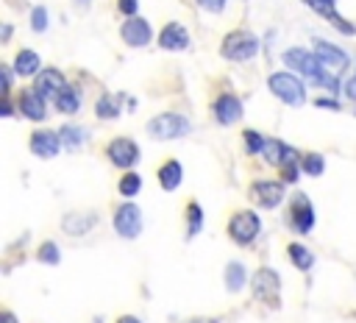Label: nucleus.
Listing matches in <instances>:
<instances>
[{"label": "nucleus", "mask_w": 356, "mask_h": 323, "mask_svg": "<svg viewBox=\"0 0 356 323\" xmlns=\"http://www.w3.org/2000/svg\"><path fill=\"white\" fill-rule=\"evenodd\" d=\"M206 11H211V14H217V11H222L225 8V0H197Z\"/></svg>", "instance_id": "f704fd0d"}, {"label": "nucleus", "mask_w": 356, "mask_h": 323, "mask_svg": "<svg viewBox=\"0 0 356 323\" xmlns=\"http://www.w3.org/2000/svg\"><path fill=\"white\" fill-rule=\"evenodd\" d=\"M314 56H317V61H320L331 75H337V78H339V72H345V70L350 67V56H348L342 47H337V45H331V42H325V39H314Z\"/></svg>", "instance_id": "423d86ee"}, {"label": "nucleus", "mask_w": 356, "mask_h": 323, "mask_svg": "<svg viewBox=\"0 0 356 323\" xmlns=\"http://www.w3.org/2000/svg\"><path fill=\"white\" fill-rule=\"evenodd\" d=\"M267 86H270V92H273L281 103H286V106H300V103L306 100V86H303V81H300L298 75H292V72H273V75L267 78Z\"/></svg>", "instance_id": "f03ea898"}, {"label": "nucleus", "mask_w": 356, "mask_h": 323, "mask_svg": "<svg viewBox=\"0 0 356 323\" xmlns=\"http://www.w3.org/2000/svg\"><path fill=\"white\" fill-rule=\"evenodd\" d=\"M220 53L231 61H248L259 53V39L250 33V31H231L225 39H222V47Z\"/></svg>", "instance_id": "7ed1b4c3"}, {"label": "nucleus", "mask_w": 356, "mask_h": 323, "mask_svg": "<svg viewBox=\"0 0 356 323\" xmlns=\"http://www.w3.org/2000/svg\"><path fill=\"white\" fill-rule=\"evenodd\" d=\"M36 256H39V262H44V265H58V259H61L58 245H56V242H50V239L39 245V253H36Z\"/></svg>", "instance_id": "7c9ffc66"}, {"label": "nucleus", "mask_w": 356, "mask_h": 323, "mask_svg": "<svg viewBox=\"0 0 356 323\" xmlns=\"http://www.w3.org/2000/svg\"><path fill=\"white\" fill-rule=\"evenodd\" d=\"M245 281H248L245 265H242V262H228V267H225V287H228L231 292H239V290L245 287Z\"/></svg>", "instance_id": "412c9836"}, {"label": "nucleus", "mask_w": 356, "mask_h": 323, "mask_svg": "<svg viewBox=\"0 0 356 323\" xmlns=\"http://www.w3.org/2000/svg\"><path fill=\"white\" fill-rule=\"evenodd\" d=\"M106 153H108L111 164H117V167H134L139 162V145L128 136H117Z\"/></svg>", "instance_id": "9d476101"}, {"label": "nucleus", "mask_w": 356, "mask_h": 323, "mask_svg": "<svg viewBox=\"0 0 356 323\" xmlns=\"http://www.w3.org/2000/svg\"><path fill=\"white\" fill-rule=\"evenodd\" d=\"M147 134L156 136V139H164V142L167 139H178V136L189 134V120L184 114L167 111V114H159V117H153L147 123Z\"/></svg>", "instance_id": "39448f33"}, {"label": "nucleus", "mask_w": 356, "mask_h": 323, "mask_svg": "<svg viewBox=\"0 0 356 323\" xmlns=\"http://www.w3.org/2000/svg\"><path fill=\"white\" fill-rule=\"evenodd\" d=\"M181 178H184L181 162L170 159V162H164V164L159 167V184H161V189H167V192L178 189V187H181Z\"/></svg>", "instance_id": "a211bd4d"}, {"label": "nucleus", "mask_w": 356, "mask_h": 323, "mask_svg": "<svg viewBox=\"0 0 356 323\" xmlns=\"http://www.w3.org/2000/svg\"><path fill=\"white\" fill-rule=\"evenodd\" d=\"M286 251H289V259H292V265H295L298 270H309V267L314 265V256H312V251H309L306 245H300V242H292Z\"/></svg>", "instance_id": "5701e85b"}, {"label": "nucleus", "mask_w": 356, "mask_h": 323, "mask_svg": "<svg viewBox=\"0 0 356 323\" xmlns=\"http://www.w3.org/2000/svg\"><path fill=\"white\" fill-rule=\"evenodd\" d=\"M195 323H203V320H195Z\"/></svg>", "instance_id": "37998d69"}, {"label": "nucleus", "mask_w": 356, "mask_h": 323, "mask_svg": "<svg viewBox=\"0 0 356 323\" xmlns=\"http://www.w3.org/2000/svg\"><path fill=\"white\" fill-rule=\"evenodd\" d=\"M0 323H17V317H14V315H11L8 309H6V312L0 315Z\"/></svg>", "instance_id": "58836bf2"}, {"label": "nucleus", "mask_w": 356, "mask_h": 323, "mask_svg": "<svg viewBox=\"0 0 356 323\" xmlns=\"http://www.w3.org/2000/svg\"><path fill=\"white\" fill-rule=\"evenodd\" d=\"M58 136H61V145H67V150H75V148H81V145H83L86 131H83V128H78V125H64V128L58 131Z\"/></svg>", "instance_id": "393cba45"}, {"label": "nucleus", "mask_w": 356, "mask_h": 323, "mask_svg": "<svg viewBox=\"0 0 356 323\" xmlns=\"http://www.w3.org/2000/svg\"><path fill=\"white\" fill-rule=\"evenodd\" d=\"M95 111H97V117H103V120H114V117L120 114V106H117V100H114L111 95H103V97L97 100Z\"/></svg>", "instance_id": "bb28decb"}, {"label": "nucleus", "mask_w": 356, "mask_h": 323, "mask_svg": "<svg viewBox=\"0 0 356 323\" xmlns=\"http://www.w3.org/2000/svg\"><path fill=\"white\" fill-rule=\"evenodd\" d=\"M114 228H117V234L125 237V239L139 237V234H142V212H139V206H136V203H122V206H117V212H114Z\"/></svg>", "instance_id": "0eeeda50"}, {"label": "nucleus", "mask_w": 356, "mask_h": 323, "mask_svg": "<svg viewBox=\"0 0 356 323\" xmlns=\"http://www.w3.org/2000/svg\"><path fill=\"white\" fill-rule=\"evenodd\" d=\"M314 14H320V17H325V19H337L339 14H337V0H303Z\"/></svg>", "instance_id": "a878e982"}, {"label": "nucleus", "mask_w": 356, "mask_h": 323, "mask_svg": "<svg viewBox=\"0 0 356 323\" xmlns=\"http://www.w3.org/2000/svg\"><path fill=\"white\" fill-rule=\"evenodd\" d=\"M17 103H19V114H22V117H28V120H33V123L47 120V106H44V97H42V95H36L33 89H22Z\"/></svg>", "instance_id": "ddd939ff"}, {"label": "nucleus", "mask_w": 356, "mask_h": 323, "mask_svg": "<svg viewBox=\"0 0 356 323\" xmlns=\"http://www.w3.org/2000/svg\"><path fill=\"white\" fill-rule=\"evenodd\" d=\"M317 106H323V109H334V111L339 109V103H337V100H328V97H320Z\"/></svg>", "instance_id": "4c0bfd02"}, {"label": "nucleus", "mask_w": 356, "mask_h": 323, "mask_svg": "<svg viewBox=\"0 0 356 323\" xmlns=\"http://www.w3.org/2000/svg\"><path fill=\"white\" fill-rule=\"evenodd\" d=\"M47 22H50L47 8H44V6H36V8L31 11V28H33L36 33H44V31H47Z\"/></svg>", "instance_id": "2f4dec72"}, {"label": "nucleus", "mask_w": 356, "mask_h": 323, "mask_svg": "<svg viewBox=\"0 0 356 323\" xmlns=\"http://www.w3.org/2000/svg\"><path fill=\"white\" fill-rule=\"evenodd\" d=\"M39 67H42L39 56H36L33 50H28V47H25V50H19V53H17V58H14V72H17V75H22V78H28V75H39V72H42Z\"/></svg>", "instance_id": "aec40b11"}, {"label": "nucleus", "mask_w": 356, "mask_h": 323, "mask_svg": "<svg viewBox=\"0 0 356 323\" xmlns=\"http://www.w3.org/2000/svg\"><path fill=\"white\" fill-rule=\"evenodd\" d=\"M242 139H245V150H248V153H261V150H264V142H267L259 131H245Z\"/></svg>", "instance_id": "473e14b6"}, {"label": "nucleus", "mask_w": 356, "mask_h": 323, "mask_svg": "<svg viewBox=\"0 0 356 323\" xmlns=\"http://www.w3.org/2000/svg\"><path fill=\"white\" fill-rule=\"evenodd\" d=\"M61 148V136L56 131H36L31 136V153L39 159H53Z\"/></svg>", "instance_id": "f3484780"}, {"label": "nucleus", "mask_w": 356, "mask_h": 323, "mask_svg": "<svg viewBox=\"0 0 356 323\" xmlns=\"http://www.w3.org/2000/svg\"><path fill=\"white\" fill-rule=\"evenodd\" d=\"M292 226L300 234H309L314 228V209H312V200L303 192H298L295 200H292Z\"/></svg>", "instance_id": "f8f14e48"}, {"label": "nucleus", "mask_w": 356, "mask_h": 323, "mask_svg": "<svg viewBox=\"0 0 356 323\" xmlns=\"http://www.w3.org/2000/svg\"><path fill=\"white\" fill-rule=\"evenodd\" d=\"M11 114V103L8 100H3V117H8Z\"/></svg>", "instance_id": "a19ab883"}, {"label": "nucleus", "mask_w": 356, "mask_h": 323, "mask_svg": "<svg viewBox=\"0 0 356 323\" xmlns=\"http://www.w3.org/2000/svg\"><path fill=\"white\" fill-rule=\"evenodd\" d=\"M253 200L264 209H275L284 200V187L281 181H256L253 184Z\"/></svg>", "instance_id": "dca6fc26"}, {"label": "nucleus", "mask_w": 356, "mask_h": 323, "mask_svg": "<svg viewBox=\"0 0 356 323\" xmlns=\"http://www.w3.org/2000/svg\"><path fill=\"white\" fill-rule=\"evenodd\" d=\"M284 64L289 67V72H300L312 86H325V89H331V92L339 89L337 75H331V72L317 61V56L309 53V50H303V47H289V50L284 53Z\"/></svg>", "instance_id": "f257e3e1"}, {"label": "nucleus", "mask_w": 356, "mask_h": 323, "mask_svg": "<svg viewBox=\"0 0 356 323\" xmlns=\"http://www.w3.org/2000/svg\"><path fill=\"white\" fill-rule=\"evenodd\" d=\"M117 6H120V11H122L125 17H136V8H139V0H117Z\"/></svg>", "instance_id": "72a5a7b5"}, {"label": "nucleus", "mask_w": 356, "mask_h": 323, "mask_svg": "<svg viewBox=\"0 0 356 323\" xmlns=\"http://www.w3.org/2000/svg\"><path fill=\"white\" fill-rule=\"evenodd\" d=\"M278 292H281V278L273 267H261L256 276H253V295L256 301H270L273 306H278Z\"/></svg>", "instance_id": "6e6552de"}, {"label": "nucleus", "mask_w": 356, "mask_h": 323, "mask_svg": "<svg viewBox=\"0 0 356 323\" xmlns=\"http://www.w3.org/2000/svg\"><path fill=\"white\" fill-rule=\"evenodd\" d=\"M186 223H189V231H186L189 237H195V234L203 228V209H200L195 200L186 206Z\"/></svg>", "instance_id": "c756f323"}, {"label": "nucleus", "mask_w": 356, "mask_h": 323, "mask_svg": "<svg viewBox=\"0 0 356 323\" xmlns=\"http://www.w3.org/2000/svg\"><path fill=\"white\" fill-rule=\"evenodd\" d=\"M120 195H125V198H134L139 189H142V178L136 175V173H125L122 178H120Z\"/></svg>", "instance_id": "c85d7f7f"}, {"label": "nucleus", "mask_w": 356, "mask_h": 323, "mask_svg": "<svg viewBox=\"0 0 356 323\" xmlns=\"http://www.w3.org/2000/svg\"><path fill=\"white\" fill-rule=\"evenodd\" d=\"M159 47L161 50H186L189 47V33L181 22H167L159 33Z\"/></svg>", "instance_id": "2eb2a0df"}, {"label": "nucleus", "mask_w": 356, "mask_h": 323, "mask_svg": "<svg viewBox=\"0 0 356 323\" xmlns=\"http://www.w3.org/2000/svg\"><path fill=\"white\" fill-rule=\"evenodd\" d=\"M214 117H217L220 125H231V123H236V120L242 117V100H239L236 95L222 92V95L214 100Z\"/></svg>", "instance_id": "4468645a"}, {"label": "nucleus", "mask_w": 356, "mask_h": 323, "mask_svg": "<svg viewBox=\"0 0 356 323\" xmlns=\"http://www.w3.org/2000/svg\"><path fill=\"white\" fill-rule=\"evenodd\" d=\"M120 36H122V42L131 45V47H145V45L150 42L153 31H150L147 19H142V17H128V19L122 22V28H120Z\"/></svg>", "instance_id": "9b49d317"}, {"label": "nucleus", "mask_w": 356, "mask_h": 323, "mask_svg": "<svg viewBox=\"0 0 356 323\" xmlns=\"http://www.w3.org/2000/svg\"><path fill=\"white\" fill-rule=\"evenodd\" d=\"M259 231H261V220L250 209H242V212L231 214V220H228V237L236 245H250L259 237Z\"/></svg>", "instance_id": "20e7f679"}, {"label": "nucleus", "mask_w": 356, "mask_h": 323, "mask_svg": "<svg viewBox=\"0 0 356 323\" xmlns=\"http://www.w3.org/2000/svg\"><path fill=\"white\" fill-rule=\"evenodd\" d=\"M64 89H67V78H64L56 67H47L44 72H39V75L33 78V92L42 95L44 100H47V97H58Z\"/></svg>", "instance_id": "1a4fd4ad"}, {"label": "nucleus", "mask_w": 356, "mask_h": 323, "mask_svg": "<svg viewBox=\"0 0 356 323\" xmlns=\"http://www.w3.org/2000/svg\"><path fill=\"white\" fill-rule=\"evenodd\" d=\"M300 170H303L306 175H320V173L325 170V162H323L320 153H306V156L300 159Z\"/></svg>", "instance_id": "cd10ccee"}, {"label": "nucleus", "mask_w": 356, "mask_h": 323, "mask_svg": "<svg viewBox=\"0 0 356 323\" xmlns=\"http://www.w3.org/2000/svg\"><path fill=\"white\" fill-rule=\"evenodd\" d=\"M56 109H58L61 114H75V111L81 109V97H78V92H75L72 86H67V89L56 97Z\"/></svg>", "instance_id": "b1692460"}, {"label": "nucleus", "mask_w": 356, "mask_h": 323, "mask_svg": "<svg viewBox=\"0 0 356 323\" xmlns=\"http://www.w3.org/2000/svg\"><path fill=\"white\" fill-rule=\"evenodd\" d=\"M78 3H81V6H86V3H89V0H78Z\"/></svg>", "instance_id": "79ce46f5"}, {"label": "nucleus", "mask_w": 356, "mask_h": 323, "mask_svg": "<svg viewBox=\"0 0 356 323\" xmlns=\"http://www.w3.org/2000/svg\"><path fill=\"white\" fill-rule=\"evenodd\" d=\"M342 89H345V95H348V97L356 103V70H353V75L345 81V86H342Z\"/></svg>", "instance_id": "c9c22d12"}, {"label": "nucleus", "mask_w": 356, "mask_h": 323, "mask_svg": "<svg viewBox=\"0 0 356 323\" xmlns=\"http://www.w3.org/2000/svg\"><path fill=\"white\" fill-rule=\"evenodd\" d=\"M95 223H97V217H95V214H86V212H70V214L61 220L64 231H67V234H72V237L86 234V231H89V226H95Z\"/></svg>", "instance_id": "6ab92c4d"}, {"label": "nucleus", "mask_w": 356, "mask_h": 323, "mask_svg": "<svg viewBox=\"0 0 356 323\" xmlns=\"http://www.w3.org/2000/svg\"><path fill=\"white\" fill-rule=\"evenodd\" d=\"M0 75H3V89L8 92L11 89V70L8 67H0Z\"/></svg>", "instance_id": "e433bc0d"}, {"label": "nucleus", "mask_w": 356, "mask_h": 323, "mask_svg": "<svg viewBox=\"0 0 356 323\" xmlns=\"http://www.w3.org/2000/svg\"><path fill=\"white\" fill-rule=\"evenodd\" d=\"M286 145L281 142V139H273V136H267V142H264V159H267V164H284V159H286Z\"/></svg>", "instance_id": "4be33fe9"}, {"label": "nucleus", "mask_w": 356, "mask_h": 323, "mask_svg": "<svg viewBox=\"0 0 356 323\" xmlns=\"http://www.w3.org/2000/svg\"><path fill=\"white\" fill-rule=\"evenodd\" d=\"M117 323H142V320H139V317H134V315H122Z\"/></svg>", "instance_id": "ea45409f"}]
</instances>
